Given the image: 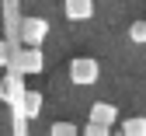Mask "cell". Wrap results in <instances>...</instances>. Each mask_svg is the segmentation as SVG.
<instances>
[{
  "mask_svg": "<svg viewBox=\"0 0 146 136\" xmlns=\"http://www.w3.org/2000/svg\"><path fill=\"white\" fill-rule=\"evenodd\" d=\"M98 77H101L98 60H90V56H77V60H70V80L77 84V87H90V84H98Z\"/></svg>",
  "mask_w": 146,
  "mask_h": 136,
  "instance_id": "6da1fadb",
  "label": "cell"
},
{
  "mask_svg": "<svg viewBox=\"0 0 146 136\" xmlns=\"http://www.w3.org/2000/svg\"><path fill=\"white\" fill-rule=\"evenodd\" d=\"M17 35H21V42L25 46H42L45 38H49V21L45 17H21V25H17Z\"/></svg>",
  "mask_w": 146,
  "mask_h": 136,
  "instance_id": "7a4b0ae2",
  "label": "cell"
},
{
  "mask_svg": "<svg viewBox=\"0 0 146 136\" xmlns=\"http://www.w3.org/2000/svg\"><path fill=\"white\" fill-rule=\"evenodd\" d=\"M14 63L21 73H42V46H28L25 52H17Z\"/></svg>",
  "mask_w": 146,
  "mask_h": 136,
  "instance_id": "3957f363",
  "label": "cell"
},
{
  "mask_svg": "<svg viewBox=\"0 0 146 136\" xmlns=\"http://www.w3.org/2000/svg\"><path fill=\"white\" fill-rule=\"evenodd\" d=\"M63 14L70 21H87L94 17V0H63Z\"/></svg>",
  "mask_w": 146,
  "mask_h": 136,
  "instance_id": "277c9868",
  "label": "cell"
},
{
  "mask_svg": "<svg viewBox=\"0 0 146 136\" xmlns=\"http://www.w3.org/2000/svg\"><path fill=\"white\" fill-rule=\"evenodd\" d=\"M90 119H98V122H115L118 119V108L111 101H94L90 105Z\"/></svg>",
  "mask_w": 146,
  "mask_h": 136,
  "instance_id": "5b68a950",
  "label": "cell"
},
{
  "mask_svg": "<svg viewBox=\"0 0 146 136\" xmlns=\"http://www.w3.org/2000/svg\"><path fill=\"white\" fill-rule=\"evenodd\" d=\"M122 133L125 136H146V115H132V119L122 122Z\"/></svg>",
  "mask_w": 146,
  "mask_h": 136,
  "instance_id": "8992f818",
  "label": "cell"
},
{
  "mask_svg": "<svg viewBox=\"0 0 146 136\" xmlns=\"http://www.w3.org/2000/svg\"><path fill=\"white\" fill-rule=\"evenodd\" d=\"M129 42L146 46V21H132V28H129Z\"/></svg>",
  "mask_w": 146,
  "mask_h": 136,
  "instance_id": "52a82bcc",
  "label": "cell"
},
{
  "mask_svg": "<svg viewBox=\"0 0 146 136\" xmlns=\"http://www.w3.org/2000/svg\"><path fill=\"white\" fill-rule=\"evenodd\" d=\"M108 129H111V122H98V119H90V122L84 126L87 136H108Z\"/></svg>",
  "mask_w": 146,
  "mask_h": 136,
  "instance_id": "ba28073f",
  "label": "cell"
},
{
  "mask_svg": "<svg viewBox=\"0 0 146 136\" xmlns=\"http://www.w3.org/2000/svg\"><path fill=\"white\" fill-rule=\"evenodd\" d=\"M49 133L52 136H77V126H73V122H52Z\"/></svg>",
  "mask_w": 146,
  "mask_h": 136,
  "instance_id": "9c48e42d",
  "label": "cell"
},
{
  "mask_svg": "<svg viewBox=\"0 0 146 136\" xmlns=\"http://www.w3.org/2000/svg\"><path fill=\"white\" fill-rule=\"evenodd\" d=\"M0 66H7V42H0Z\"/></svg>",
  "mask_w": 146,
  "mask_h": 136,
  "instance_id": "30bf717a",
  "label": "cell"
}]
</instances>
